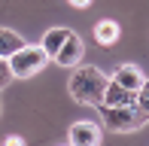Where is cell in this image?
I'll use <instances>...</instances> for the list:
<instances>
[{
  "label": "cell",
  "mask_w": 149,
  "mask_h": 146,
  "mask_svg": "<svg viewBox=\"0 0 149 146\" xmlns=\"http://www.w3.org/2000/svg\"><path fill=\"white\" fill-rule=\"evenodd\" d=\"M107 82H110V76H107L104 70H97V67H76V70L70 73L67 88H70V97H73L76 104L97 107V104L104 101Z\"/></svg>",
  "instance_id": "1"
},
{
  "label": "cell",
  "mask_w": 149,
  "mask_h": 146,
  "mask_svg": "<svg viewBox=\"0 0 149 146\" xmlns=\"http://www.w3.org/2000/svg\"><path fill=\"white\" fill-rule=\"evenodd\" d=\"M100 110V119L110 131L116 134H131V131H140L143 125L149 122L146 113L137 107V104H122V107H107V104H97Z\"/></svg>",
  "instance_id": "2"
},
{
  "label": "cell",
  "mask_w": 149,
  "mask_h": 146,
  "mask_svg": "<svg viewBox=\"0 0 149 146\" xmlns=\"http://www.w3.org/2000/svg\"><path fill=\"white\" fill-rule=\"evenodd\" d=\"M6 61H9L12 76H18V79H28V76H33V73H40V70L46 67L49 55L43 52V46H28V43H24L22 49H18L15 55H9Z\"/></svg>",
  "instance_id": "3"
},
{
  "label": "cell",
  "mask_w": 149,
  "mask_h": 146,
  "mask_svg": "<svg viewBox=\"0 0 149 146\" xmlns=\"http://www.w3.org/2000/svg\"><path fill=\"white\" fill-rule=\"evenodd\" d=\"M82 52H85V49H82L79 34H76V31H70V34H67V40L61 43V49H58L52 58H55L58 67H76V64L82 61Z\"/></svg>",
  "instance_id": "4"
},
{
  "label": "cell",
  "mask_w": 149,
  "mask_h": 146,
  "mask_svg": "<svg viewBox=\"0 0 149 146\" xmlns=\"http://www.w3.org/2000/svg\"><path fill=\"white\" fill-rule=\"evenodd\" d=\"M67 137H70L73 146H97L100 143V128L94 122H73Z\"/></svg>",
  "instance_id": "5"
},
{
  "label": "cell",
  "mask_w": 149,
  "mask_h": 146,
  "mask_svg": "<svg viewBox=\"0 0 149 146\" xmlns=\"http://www.w3.org/2000/svg\"><path fill=\"white\" fill-rule=\"evenodd\" d=\"M100 104H107V107H122V104H137V95L134 91H128L125 85H119L116 79H110L107 82V91H104V101Z\"/></svg>",
  "instance_id": "6"
},
{
  "label": "cell",
  "mask_w": 149,
  "mask_h": 146,
  "mask_svg": "<svg viewBox=\"0 0 149 146\" xmlns=\"http://www.w3.org/2000/svg\"><path fill=\"white\" fill-rule=\"evenodd\" d=\"M113 79H116L119 85H125L128 91H134V95H137V88L143 85V79H146V76H143V70H140L137 64H122V67L116 70V76H113Z\"/></svg>",
  "instance_id": "7"
},
{
  "label": "cell",
  "mask_w": 149,
  "mask_h": 146,
  "mask_svg": "<svg viewBox=\"0 0 149 146\" xmlns=\"http://www.w3.org/2000/svg\"><path fill=\"white\" fill-rule=\"evenodd\" d=\"M119 34L122 31H119V24L113 22V18H100V22L94 24V40H97L100 46H113L119 40Z\"/></svg>",
  "instance_id": "8"
},
{
  "label": "cell",
  "mask_w": 149,
  "mask_h": 146,
  "mask_svg": "<svg viewBox=\"0 0 149 146\" xmlns=\"http://www.w3.org/2000/svg\"><path fill=\"white\" fill-rule=\"evenodd\" d=\"M67 34H70V28H49V31L43 34V43H40V46H43V52L52 58V55L61 49V43L67 40Z\"/></svg>",
  "instance_id": "9"
},
{
  "label": "cell",
  "mask_w": 149,
  "mask_h": 146,
  "mask_svg": "<svg viewBox=\"0 0 149 146\" xmlns=\"http://www.w3.org/2000/svg\"><path fill=\"white\" fill-rule=\"evenodd\" d=\"M24 46V40L15 34V31H9V28H0V58H9V55H15L18 49Z\"/></svg>",
  "instance_id": "10"
},
{
  "label": "cell",
  "mask_w": 149,
  "mask_h": 146,
  "mask_svg": "<svg viewBox=\"0 0 149 146\" xmlns=\"http://www.w3.org/2000/svg\"><path fill=\"white\" fill-rule=\"evenodd\" d=\"M137 107L146 113V119H149V79H143V85L137 88Z\"/></svg>",
  "instance_id": "11"
},
{
  "label": "cell",
  "mask_w": 149,
  "mask_h": 146,
  "mask_svg": "<svg viewBox=\"0 0 149 146\" xmlns=\"http://www.w3.org/2000/svg\"><path fill=\"white\" fill-rule=\"evenodd\" d=\"M9 82H12V70H9V61H6V58H0V91H3Z\"/></svg>",
  "instance_id": "12"
},
{
  "label": "cell",
  "mask_w": 149,
  "mask_h": 146,
  "mask_svg": "<svg viewBox=\"0 0 149 146\" xmlns=\"http://www.w3.org/2000/svg\"><path fill=\"white\" fill-rule=\"evenodd\" d=\"M6 146H22L24 140H22V137H15V134H12V137H6V140H3Z\"/></svg>",
  "instance_id": "13"
},
{
  "label": "cell",
  "mask_w": 149,
  "mask_h": 146,
  "mask_svg": "<svg viewBox=\"0 0 149 146\" xmlns=\"http://www.w3.org/2000/svg\"><path fill=\"white\" fill-rule=\"evenodd\" d=\"M70 3H73V6H76V9H85V6H88V3H91V0H70Z\"/></svg>",
  "instance_id": "14"
},
{
  "label": "cell",
  "mask_w": 149,
  "mask_h": 146,
  "mask_svg": "<svg viewBox=\"0 0 149 146\" xmlns=\"http://www.w3.org/2000/svg\"><path fill=\"white\" fill-rule=\"evenodd\" d=\"M0 113H3V101H0Z\"/></svg>",
  "instance_id": "15"
}]
</instances>
